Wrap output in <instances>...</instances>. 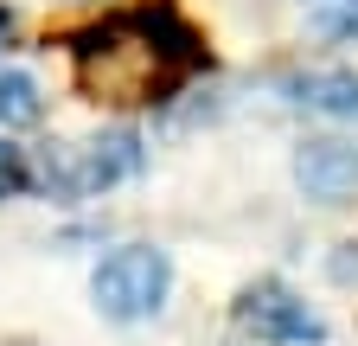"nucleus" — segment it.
Returning <instances> with one entry per match:
<instances>
[{
	"label": "nucleus",
	"mask_w": 358,
	"mask_h": 346,
	"mask_svg": "<svg viewBox=\"0 0 358 346\" xmlns=\"http://www.w3.org/2000/svg\"><path fill=\"white\" fill-rule=\"evenodd\" d=\"M231 314H237V327L256 333L262 346H320V340H327L320 314H313L282 276H256V282H243L237 301H231Z\"/></svg>",
	"instance_id": "obj_4"
},
{
	"label": "nucleus",
	"mask_w": 358,
	"mask_h": 346,
	"mask_svg": "<svg viewBox=\"0 0 358 346\" xmlns=\"http://www.w3.org/2000/svg\"><path fill=\"white\" fill-rule=\"evenodd\" d=\"M211 64L205 32L173 7V0H141L122 7L71 39V77L90 103L103 109H154L173 103L186 83Z\"/></svg>",
	"instance_id": "obj_1"
},
{
	"label": "nucleus",
	"mask_w": 358,
	"mask_h": 346,
	"mask_svg": "<svg viewBox=\"0 0 358 346\" xmlns=\"http://www.w3.org/2000/svg\"><path fill=\"white\" fill-rule=\"evenodd\" d=\"M7 39H13V13H7V7H0V46H7Z\"/></svg>",
	"instance_id": "obj_10"
},
{
	"label": "nucleus",
	"mask_w": 358,
	"mask_h": 346,
	"mask_svg": "<svg viewBox=\"0 0 358 346\" xmlns=\"http://www.w3.org/2000/svg\"><path fill=\"white\" fill-rule=\"evenodd\" d=\"M166 289H173V256L160 244H122L109 250L96 276H90V295H96V314L134 327V321H154L166 308Z\"/></svg>",
	"instance_id": "obj_3"
},
{
	"label": "nucleus",
	"mask_w": 358,
	"mask_h": 346,
	"mask_svg": "<svg viewBox=\"0 0 358 346\" xmlns=\"http://www.w3.org/2000/svg\"><path fill=\"white\" fill-rule=\"evenodd\" d=\"M294 186L313 205H345L358 193V141H339V135L301 141L294 148Z\"/></svg>",
	"instance_id": "obj_5"
},
{
	"label": "nucleus",
	"mask_w": 358,
	"mask_h": 346,
	"mask_svg": "<svg viewBox=\"0 0 358 346\" xmlns=\"http://www.w3.org/2000/svg\"><path fill=\"white\" fill-rule=\"evenodd\" d=\"M327 270H333V282H358V244H339Z\"/></svg>",
	"instance_id": "obj_9"
},
{
	"label": "nucleus",
	"mask_w": 358,
	"mask_h": 346,
	"mask_svg": "<svg viewBox=\"0 0 358 346\" xmlns=\"http://www.w3.org/2000/svg\"><path fill=\"white\" fill-rule=\"evenodd\" d=\"M26 186H32V160H26V148L0 141V199H20Z\"/></svg>",
	"instance_id": "obj_8"
},
{
	"label": "nucleus",
	"mask_w": 358,
	"mask_h": 346,
	"mask_svg": "<svg viewBox=\"0 0 358 346\" xmlns=\"http://www.w3.org/2000/svg\"><path fill=\"white\" fill-rule=\"evenodd\" d=\"M275 90H282L288 103H301V109L358 122V77H352V71H301V77H282Z\"/></svg>",
	"instance_id": "obj_6"
},
{
	"label": "nucleus",
	"mask_w": 358,
	"mask_h": 346,
	"mask_svg": "<svg viewBox=\"0 0 358 346\" xmlns=\"http://www.w3.org/2000/svg\"><path fill=\"white\" fill-rule=\"evenodd\" d=\"M352 7H358V0H352Z\"/></svg>",
	"instance_id": "obj_11"
},
{
	"label": "nucleus",
	"mask_w": 358,
	"mask_h": 346,
	"mask_svg": "<svg viewBox=\"0 0 358 346\" xmlns=\"http://www.w3.org/2000/svg\"><path fill=\"white\" fill-rule=\"evenodd\" d=\"M134 173H141V135L109 128V135H90V141L45 148L32 167V186H45L52 199H96V193L134 180Z\"/></svg>",
	"instance_id": "obj_2"
},
{
	"label": "nucleus",
	"mask_w": 358,
	"mask_h": 346,
	"mask_svg": "<svg viewBox=\"0 0 358 346\" xmlns=\"http://www.w3.org/2000/svg\"><path fill=\"white\" fill-rule=\"evenodd\" d=\"M20 122H38V83L7 71L0 77V128H20Z\"/></svg>",
	"instance_id": "obj_7"
}]
</instances>
